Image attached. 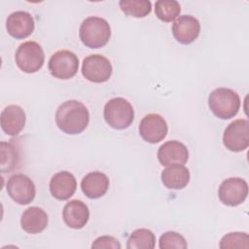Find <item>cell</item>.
I'll return each mask as SVG.
<instances>
[{
    "label": "cell",
    "mask_w": 249,
    "mask_h": 249,
    "mask_svg": "<svg viewBox=\"0 0 249 249\" xmlns=\"http://www.w3.org/2000/svg\"><path fill=\"white\" fill-rule=\"evenodd\" d=\"M89 122L88 108L78 100H67L61 103L55 112V124L66 134L83 132Z\"/></svg>",
    "instance_id": "6da1fadb"
},
{
    "label": "cell",
    "mask_w": 249,
    "mask_h": 249,
    "mask_svg": "<svg viewBox=\"0 0 249 249\" xmlns=\"http://www.w3.org/2000/svg\"><path fill=\"white\" fill-rule=\"evenodd\" d=\"M79 37L88 48H102L110 40L111 27L108 21L102 18L89 17L83 20L80 26Z\"/></svg>",
    "instance_id": "7a4b0ae2"
},
{
    "label": "cell",
    "mask_w": 249,
    "mask_h": 249,
    "mask_svg": "<svg viewBox=\"0 0 249 249\" xmlns=\"http://www.w3.org/2000/svg\"><path fill=\"white\" fill-rule=\"evenodd\" d=\"M208 106L217 118L229 120L238 113L240 98L239 95L231 89L218 88L209 94Z\"/></svg>",
    "instance_id": "3957f363"
},
{
    "label": "cell",
    "mask_w": 249,
    "mask_h": 249,
    "mask_svg": "<svg viewBox=\"0 0 249 249\" xmlns=\"http://www.w3.org/2000/svg\"><path fill=\"white\" fill-rule=\"evenodd\" d=\"M104 120L114 129H125L134 120V110L129 101L123 97H114L104 106Z\"/></svg>",
    "instance_id": "277c9868"
},
{
    "label": "cell",
    "mask_w": 249,
    "mask_h": 249,
    "mask_svg": "<svg viewBox=\"0 0 249 249\" xmlns=\"http://www.w3.org/2000/svg\"><path fill=\"white\" fill-rule=\"evenodd\" d=\"M17 66L25 73L39 71L45 62V54L42 47L34 41H26L18 46L15 53Z\"/></svg>",
    "instance_id": "5b68a950"
},
{
    "label": "cell",
    "mask_w": 249,
    "mask_h": 249,
    "mask_svg": "<svg viewBox=\"0 0 249 249\" xmlns=\"http://www.w3.org/2000/svg\"><path fill=\"white\" fill-rule=\"evenodd\" d=\"M48 68L53 77L60 80H68L77 74L79 58L71 51L60 50L50 57Z\"/></svg>",
    "instance_id": "8992f818"
},
{
    "label": "cell",
    "mask_w": 249,
    "mask_h": 249,
    "mask_svg": "<svg viewBox=\"0 0 249 249\" xmlns=\"http://www.w3.org/2000/svg\"><path fill=\"white\" fill-rule=\"evenodd\" d=\"M83 76L91 83L107 82L113 72L110 60L101 54H90L84 58L82 64Z\"/></svg>",
    "instance_id": "52a82bcc"
},
{
    "label": "cell",
    "mask_w": 249,
    "mask_h": 249,
    "mask_svg": "<svg viewBox=\"0 0 249 249\" xmlns=\"http://www.w3.org/2000/svg\"><path fill=\"white\" fill-rule=\"evenodd\" d=\"M224 146L231 152H241L249 145V122L237 119L231 123L223 134Z\"/></svg>",
    "instance_id": "ba28073f"
},
{
    "label": "cell",
    "mask_w": 249,
    "mask_h": 249,
    "mask_svg": "<svg viewBox=\"0 0 249 249\" xmlns=\"http://www.w3.org/2000/svg\"><path fill=\"white\" fill-rule=\"evenodd\" d=\"M6 188L11 198L20 205L29 204L36 196L34 182L22 173L12 175L8 179Z\"/></svg>",
    "instance_id": "9c48e42d"
},
{
    "label": "cell",
    "mask_w": 249,
    "mask_h": 249,
    "mask_svg": "<svg viewBox=\"0 0 249 249\" xmlns=\"http://www.w3.org/2000/svg\"><path fill=\"white\" fill-rule=\"evenodd\" d=\"M248 195L247 182L239 177H231L224 180L218 190L221 202L228 206H237L244 202Z\"/></svg>",
    "instance_id": "30bf717a"
},
{
    "label": "cell",
    "mask_w": 249,
    "mask_h": 249,
    "mask_svg": "<svg viewBox=\"0 0 249 249\" xmlns=\"http://www.w3.org/2000/svg\"><path fill=\"white\" fill-rule=\"evenodd\" d=\"M168 126L166 121L159 114L146 115L139 124V134L148 143L160 142L167 135Z\"/></svg>",
    "instance_id": "8fae6325"
},
{
    "label": "cell",
    "mask_w": 249,
    "mask_h": 249,
    "mask_svg": "<svg viewBox=\"0 0 249 249\" xmlns=\"http://www.w3.org/2000/svg\"><path fill=\"white\" fill-rule=\"evenodd\" d=\"M200 23L190 15L180 16L172 24V34L177 42L183 45L193 43L199 35Z\"/></svg>",
    "instance_id": "7c38bea8"
},
{
    "label": "cell",
    "mask_w": 249,
    "mask_h": 249,
    "mask_svg": "<svg viewBox=\"0 0 249 249\" xmlns=\"http://www.w3.org/2000/svg\"><path fill=\"white\" fill-rule=\"evenodd\" d=\"M34 19L32 16L25 11H16L10 14L6 20V29L8 33L16 39H24L34 31Z\"/></svg>",
    "instance_id": "4fadbf2b"
},
{
    "label": "cell",
    "mask_w": 249,
    "mask_h": 249,
    "mask_svg": "<svg viewBox=\"0 0 249 249\" xmlns=\"http://www.w3.org/2000/svg\"><path fill=\"white\" fill-rule=\"evenodd\" d=\"M189 159V151L185 144L177 140L164 142L158 150V160L161 165L185 164Z\"/></svg>",
    "instance_id": "5bb4252c"
},
{
    "label": "cell",
    "mask_w": 249,
    "mask_h": 249,
    "mask_svg": "<svg viewBox=\"0 0 249 249\" xmlns=\"http://www.w3.org/2000/svg\"><path fill=\"white\" fill-rule=\"evenodd\" d=\"M1 128L10 136H17L25 125V113L18 105H8L1 112Z\"/></svg>",
    "instance_id": "9a60e30c"
},
{
    "label": "cell",
    "mask_w": 249,
    "mask_h": 249,
    "mask_svg": "<svg viewBox=\"0 0 249 249\" xmlns=\"http://www.w3.org/2000/svg\"><path fill=\"white\" fill-rule=\"evenodd\" d=\"M62 218L69 228L74 230L83 229L89 219V207L82 200H70L63 207Z\"/></svg>",
    "instance_id": "2e32d148"
},
{
    "label": "cell",
    "mask_w": 249,
    "mask_h": 249,
    "mask_svg": "<svg viewBox=\"0 0 249 249\" xmlns=\"http://www.w3.org/2000/svg\"><path fill=\"white\" fill-rule=\"evenodd\" d=\"M77 189L75 176L68 171H59L55 173L50 181L51 195L58 200L70 198Z\"/></svg>",
    "instance_id": "e0dca14e"
},
{
    "label": "cell",
    "mask_w": 249,
    "mask_h": 249,
    "mask_svg": "<svg viewBox=\"0 0 249 249\" xmlns=\"http://www.w3.org/2000/svg\"><path fill=\"white\" fill-rule=\"evenodd\" d=\"M109 179L100 171L88 173L81 181V189L87 197L96 199L103 196L109 189Z\"/></svg>",
    "instance_id": "ac0fdd59"
},
{
    "label": "cell",
    "mask_w": 249,
    "mask_h": 249,
    "mask_svg": "<svg viewBox=\"0 0 249 249\" xmlns=\"http://www.w3.org/2000/svg\"><path fill=\"white\" fill-rule=\"evenodd\" d=\"M48 223V214L38 206H31L21 214L20 226L28 233L36 234L42 232L47 228Z\"/></svg>",
    "instance_id": "d6986e66"
},
{
    "label": "cell",
    "mask_w": 249,
    "mask_h": 249,
    "mask_svg": "<svg viewBox=\"0 0 249 249\" xmlns=\"http://www.w3.org/2000/svg\"><path fill=\"white\" fill-rule=\"evenodd\" d=\"M161 182L170 190L184 189L190 182V171L184 164L168 165L161 172Z\"/></svg>",
    "instance_id": "ffe728a7"
},
{
    "label": "cell",
    "mask_w": 249,
    "mask_h": 249,
    "mask_svg": "<svg viewBox=\"0 0 249 249\" xmlns=\"http://www.w3.org/2000/svg\"><path fill=\"white\" fill-rule=\"evenodd\" d=\"M156 244L154 232L148 229L133 231L126 241L127 249H153Z\"/></svg>",
    "instance_id": "44dd1931"
},
{
    "label": "cell",
    "mask_w": 249,
    "mask_h": 249,
    "mask_svg": "<svg viewBox=\"0 0 249 249\" xmlns=\"http://www.w3.org/2000/svg\"><path fill=\"white\" fill-rule=\"evenodd\" d=\"M121 10L133 18H145L152 11V3L149 0H122L119 2Z\"/></svg>",
    "instance_id": "7402d4cb"
},
{
    "label": "cell",
    "mask_w": 249,
    "mask_h": 249,
    "mask_svg": "<svg viewBox=\"0 0 249 249\" xmlns=\"http://www.w3.org/2000/svg\"><path fill=\"white\" fill-rule=\"evenodd\" d=\"M181 12L179 2L176 0H158L155 3V14L159 19L164 22L174 20Z\"/></svg>",
    "instance_id": "603a6c76"
},
{
    "label": "cell",
    "mask_w": 249,
    "mask_h": 249,
    "mask_svg": "<svg viewBox=\"0 0 249 249\" xmlns=\"http://www.w3.org/2000/svg\"><path fill=\"white\" fill-rule=\"evenodd\" d=\"M1 171L11 172L18 162V152L13 143L1 142Z\"/></svg>",
    "instance_id": "cb8c5ba5"
},
{
    "label": "cell",
    "mask_w": 249,
    "mask_h": 249,
    "mask_svg": "<svg viewBox=\"0 0 249 249\" xmlns=\"http://www.w3.org/2000/svg\"><path fill=\"white\" fill-rule=\"evenodd\" d=\"M160 249H186L188 247L185 237L176 231H166L162 233L159 240Z\"/></svg>",
    "instance_id": "d4e9b609"
},
{
    "label": "cell",
    "mask_w": 249,
    "mask_h": 249,
    "mask_svg": "<svg viewBox=\"0 0 249 249\" xmlns=\"http://www.w3.org/2000/svg\"><path fill=\"white\" fill-rule=\"evenodd\" d=\"M220 248H248L249 236L246 232H230L222 237L219 244Z\"/></svg>",
    "instance_id": "484cf974"
},
{
    "label": "cell",
    "mask_w": 249,
    "mask_h": 249,
    "mask_svg": "<svg viewBox=\"0 0 249 249\" xmlns=\"http://www.w3.org/2000/svg\"><path fill=\"white\" fill-rule=\"evenodd\" d=\"M121 243L117 238L111 235H102L97 237L91 244V248H113L120 249Z\"/></svg>",
    "instance_id": "4316f807"
}]
</instances>
